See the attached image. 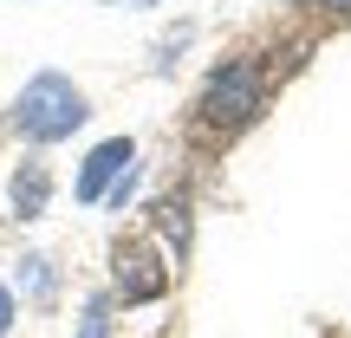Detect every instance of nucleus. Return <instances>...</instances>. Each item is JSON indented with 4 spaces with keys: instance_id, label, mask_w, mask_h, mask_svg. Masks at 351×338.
Listing matches in <instances>:
<instances>
[{
    "instance_id": "nucleus-8",
    "label": "nucleus",
    "mask_w": 351,
    "mask_h": 338,
    "mask_svg": "<svg viewBox=\"0 0 351 338\" xmlns=\"http://www.w3.org/2000/svg\"><path fill=\"white\" fill-rule=\"evenodd\" d=\"M7 319H13V293L0 287V332H7Z\"/></svg>"
},
{
    "instance_id": "nucleus-10",
    "label": "nucleus",
    "mask_w": 351,
    "mask_h": 338,
    "mask_svg": "<svg viewBox=\"0 0 351 338\" xmlns=\"http://www.w3.org/2000/svg\"><path fill=\"white\" fill-rule=\"evenodd\" d=\"M117 7H150V0H117Z\"/></svg>"
},
{
    "instance_id": "nucleus-7",
    "label": "nucleus",
    "mask_w": 351,
    "mask_h": 338,
    "mask_svg": "<svg viewBox=\"0 0 351 338\" xmlns=\"http://www.w3.org/2000/svg\"><path fill=\"white\" fill-rule=\"evenodd\" d=\"M85 338H104V306H91V313H85Z\"/></svg>"
},
{
    "instance_id": "nucleus-2",
    "label": "nucleus",
    "mask_w": 351,
    "mask_h": 338,
    "mask_svg": "<svg viewBox=\"0 0 351 338\" xmlns=\"http://www.w3.org/2000/svg\"><path fill=\"white\" fill-rule=\"evenodd\" d=\"M254 111H261V65L254 59L215 65L208 85H202V117L208 124H247Z\"/></svg>"
},
{
    "instance_id": "nucleus-4",
    "label": "nucleus",
    "mask_w": 351,
    "mask_h": 338,
    "mask_svg": "<svg viewBox=\"0 0 351 338\" xmlns=\"http://www.w3.org/2000/svg\"><path fill=\"white\" fill-rule=\"evenodd\" d=\"M117 287H124V300H156L163 293V274H156V261L143 248H124L117 254Z\"/></svg>"
},
{
    "instance_id": "nucleus-1",
    "label": "nucleus",
    "mask_w": 351,
    "mask_h": 338,
    "mask_svg": "<svg viewBox=\"0 0 351 338\" xmlns=\"http://www.w3.org/2000/svg\"><path fill=\"white\" fill-rule=\"evenodd\" d=\"M13 124H20V137H26V143L72 137V130L85 124V98H78V85H72V78L39 72L33 85L20 91V104H13Z\"/></svg>"
},
{
    "instance_id": "nucleus-5",
    "label": "nucleus",
    "mask_w": 351,
    "mask_h": 338,
    "mask_svg": "<svg viewBox=\"0 0 351 338\" xmlns=\"http://www.w3.org/2000/svg\"><path fill=\"white\" fill-rule=\"evenodd\" d=\"M13 202H20V215H39L46 208V169H26V176H13Z\"/></svg>"
},
{
    "instance_id": "nucleus-9",
    "label": "nucleus",
    "mask_w": 351,
    "mask_h": 338,
    "mask_svg": "<svg viewBox=\"0 0 351 338\" xmlns=\"http://www.w3.org/2000/svg\"><path fill=\"white\" fill-rule=\"evenodd\" d=\"M319 7H339V13H351V0H319Z\"/></svg>"
},
{
    "instance_id": "nucleus-3",
    "label": "nucleus",
    "mask_w": 351,
    "mask_h": 338,
    "mask_svg": "<svg viewBox=\"0 0 351 338\" xmlns=\"http://www.w3.org/2000/svg\"><path fill=\"white\" fill-rule=\"evenodd\" d=\"M130 163V137H111V143H98V150L85 156V169H78V202H98L104 195V182H111L117 169Z\"/></svg>"
},
{
    "instance_id": "nucleus-6",
    "label": "nucleus",
    "mask_w": 351,
    "mask_h": 338,
    "mask_svg": "<svg viewBox=\"0 0 351 338\" xmlns=\"http://www.w3.org/2000/svg\"><path fill=\"white\" fill-rule=\"evenodd\" d=\"M156 221H163V234L176 241V254H182V248H189V202H182V195H169L163 208H156Z\"/></svg>"
}]
</instances>
